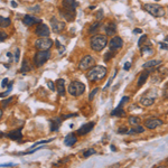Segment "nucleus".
Returning a JSON list of instances; mask_svg holds the SVG:
<instances>
[{"label": "nucleus", "mask_w": 168, "mask_h": 168, "mask_svg": "<svg viewBox=\"0 0 168 168\" xmlns=\"http://www.w3.org/2000/svg\"><path fill=\"white\" fill-rule=\"evenodd\" d=\"M76 6H78L76 0H63L62 7L59 8L61 17H63L66 22H73L76 15V11H75Z\"/></svg>", "instance_id": "1"}, {"label": "nucleus", "mask_w": 168, "mask_h": 168, "mask_svg": "<svg viewBox=\"0 0 168 168\" xmlns=\"http://www.w3.org/2000/svg\"><path fill=\"white\" fill-rule=\"evenodd\" d=\"M106 75V67H104V66H101V65H97V66H93L92 69H90L87 71L86 78L90 82L94 83V82L103 80Z\"/></svg>", "instance_id": "2"}, {"label": "nucleus", "mask_w": 168, "mask_h": 168, "mask_svg": "<svg viewBox=\"0 0 168 168\" xmlns=\"http://www.w3.org/2000/svg\"><path fill=\"white\" fill-rule=\"evenodd\" d=\"M106 45H108L106 35H93L90 39V46L94 52H101Z\"/></svg>", "instance_id": "3"}, {"label": "nucleus", "mask_w": 168, "mask_h": 168, "mask_svg": "<svg viewBox=\"0 0 168 168\" xmlns=\"http://www.w3.org/2000/svg\"><path fill=\"white\" fill-rule=\"evenodd\" d=\"M143 9L154 17H164L165 16V9L156 3H146L143 6Z\"/></svg>", "instance_id": "4"}, {"label": "nucleus", "mask_w": 168, "mask_h": 168, "mask_svg": "<svg viewBox=\"0 0 168 168\" xmlns=\"http://www.w3.org/2000/svg\"><path fill=\"white\" fill-rule=\"evenodd\" d=\"M50 58V50H38L34 56V64L36 67H41Z\"/></svg>", "instance_id": "5"}, {"label": "nucleus", "mask_w": 168, "mask_h": 168, "mask_svg": "<svg viewBox=\"0 0 168 168\" xmlns=\"http://www.w3.org/2000/svg\"><path fill=\"white\" fill-rule=\"evenodd\" d=\"M85 91V85L80 81H73L70 83L69 86V93L73 97H78L82 95Z\"/></svg>", "instance_id": "6"}, {"label": "nucleus", "mask_w": 168, "mask_h": 168, "mask_svg": "<svg viewBox=\"0 0 168 168\" xmlns=\"http://www.w3.org/2000/svg\"><path fill=\"white\" fill-rule=\"evenodd\" d=\"M54 42L48 37H39L35 41V47L38 50H50L53 46Z\"/></svg>", "instance_id": "7"}, {"label": "nucleus", "mask_w": 168, "mask_h": 168, "mask_svg": "<svg viewBox=\"0 0 168 168\" xmlns=\"http://www.w3.org/2000/svg\"><path fill=\"white\" fill-rule=\"evenodd\" d=\"M95 63V59H94L93 56L91 55H85L82 57V59L78 63V69L82 70V71H85V70H90L92 66L94 65Z\"/></svg>", "instance_id": "8"}, {"label": "nucleus", "mask_w": 168, "mask_h": 168, "mask_svg": "<svg viewBox=\"0 0 168 168\" xmlns=\"http://www.w3.org/2000/svg\"><path fill=\"white\" fill-rule=\"evenodd\" d=\"M50 22L52 30H53V33H55V34H58V33H61V31H63L65 29V22L59 20L56 16H53V17L50 18Z\"/></svg>", "instance_id": "9"}, {"label": "nucleus", "mask_w": 168, "mask_h": 168, "mask_svg": "<svg viewBox=\"0 0 168 168\" xmlns=\"http://www.w3.org/2000/svg\"><path fill=\"white\" fill-rule=\"evenodd\" d=\"M35 34L37 35L38 37H48L50 35V30L46 24L38 22V25L35 28Z\"/></svg>", "instance_id": "10"}, {"label": "nucleus", "mask_w": 168, "mask_h": 168, "mask_svg": "<svg viewBox=\"0 0 168 168\" xmlns=\"http://www.w3.org/2000/svg\"><path fill=\"white\" fill-rule=\"evenodd\" d=\"M162 125V121L160 119H157V118H150V119H147L145 121V127L149 130H154L156 128H158L159 126Z\"/></svg>", "instance_id": "11"}, {"label": "nucleus", "mask_w": 168, "mask_h": 168, "mask_svg": "<svg viewBox=\"0 0 168 168\" xmlns=\"http://www.w3.org/2000/svg\"><path fill=\"white\" fill-rule=\"evenodd\" d=\"M122 45H123V41L119 36H113L109 42V48L111 50H119V48L122 47Z\"/></svg>", "instance_id": "12"}, {"label": "nucleus", "mask_w": 168, "mask_h": 168, "mask_svg": "<svg viewBox=\"0 0 168 168\" xmlns=\"http://www.w3.org/2000/svg\"><path fill=\"white\" fill-rule=\"evenodd\" d=\"M94 122H87L85 125H83L81 128H78V136H84V134H87L90 131H92V129L94 128Z\"/></svg>", "instance_id": "13"}, {"label": "nucleus", "mask_w": 168, "mask_h": 168, "mask_svg": "<svg viewBox=\"0 0 168 168\" xmlns=\"http://www.w3.org/2000/svg\"><path fill=\"white\" fill-rule=\"evenodd\" d=\"M22 128H18V129H16V130H13L11 132L7 134V137L10 138L11 140H16V141H19V140L22 139Z\"/></svg>", "instance_id": "14"}, {"label": "nucleus", "mask_w": 168, "mask_h": 168, "mask_svg": "<svg viewBox=\"0 0 168 168\" xmlns=\"http://www.w3.org/2000/svg\"><path fill=\"white\" fill-rule=\"evenodd\" d=\"M104 31H106V36H113L115 34V31H117V25L114 22H109L104 26Z\"/></svg>", "instance_id": "15"}, {"label": "nucleus", "mask_w": 168, "mask_h": 168, "mask_svg": "<svg viewBox=\"0 0 168 168\" xmlns=\"http://www.w3.org/2000/svg\"><path fill=\"white\" fill-rule=\"evenodd\" d=\"M76 141H78V137H76L73 132L67 134L65 137V139H64V143H65V146H67V147H72L73 145L76 143Z\"/></svg>", "instance_id": "16"}, {"label": "nucleus", "mask_w": 168, "mask_h": 168, "mask_svg": "<svg viewBox=\"0 0 168 168\" xmlns=\"http://www.w3.org/2000/svg\"><path fill=\"white\" fill-rule=\"evenodd\" d=\"M50 131H58L59 129V126L62 125V119L61 118H53L50 120Z\"/></svg>", "instance_id": "17"}, {"label": "nucleus", "mask_w": 168, "mask_h": 168, "mask_svg": "<svg viewBox=\"0 0 168 168\" xmlns=\"http://www.w3.org/2000/svg\"><path fill=\"white\" fill-rule=\"evenodd\" d=\"M65 81L63 78H58L56 81V87H57V91H58V94L61 97H64L65 95Z\"/></svg>", "instance_id": "18"}, {"label": "nucleus", "mask_w": 168, "mask_h": 168, "mask_svg": "<svg viewBox=\"0 0 168 168\" xmlns=\"http://www.w3.org/2000/svg\"><path fill=\"white\" fill-rule=\"evenodd\" d=\"M22 22H24V25L26 26H31V25H34V24H36V22H39L37 18H35L34 16L26 15L25 17H24V19H22Z\"/></svg>", "instance_id": "19"}, {"label": "nucleus", "mask_w": 168, "mask_h": 168, "mask_svg": "<svg viewBox=\"0 0 168 168\" xmlns=\"http://www.w3.org/2000/svg\"><path fill=\"white\" fill-rule=\"evenodd\" d=\"M162 64V61L160 59H149L148 62H146L142 65L143 69H154L155 66H158Z\"/></svg>", "instance_id": "20"}, {"label": "nucleus", "mask_w": 168, "mask_h": 168, "mask_svg": "<svg viewBox=\"0 0 168 168\" xmlns=\"http://www.w3.org/2000/svg\"><path fill=\"white\" fill-rule=\"evenodd\" d=\"M149 71H145L142 72L141 74H140L139 78H138V81H137V85L138 86H141V85H143L145 84V82L147 81V78H148V76H149Z\"/></svg>", "instance_id": "21"}, {"label": "nucleus", "mask_w": 168, "mask_h": 168, "mask_svg": "<svg viewBox=\"0 0 168 168\" xmlns=\"http://www.w3.org/2000/svg\"><path fill=\"white\" fill-rule=\"evenodd\" d=\"M154 102H155V98H148V97H143L140 99V104H142L143 106H153Z\"/></svg>", "instance_id": "22"}, {"label": "nucleus", "mask_w": 168, "mask_h": 168, "mask_svg": "<svg viewBox=\"0 0 168 168\" xmlns=\"http://www.w3.org/2000/svg\"><path fill=\"white\" fill-rule=\"evenodd\" d=\"M140 53L142 56H149V55H153L154 54V50L151 46H143L140 50Z\"/></svg>", "instance_id": "23"}, {"label": "nucleus", "mask_w": 168, "mask_h": 168, "mask_svg": "<svg viewBox=\"0 0 168 168\" xmlns=\"http://www.w3.org/2000/svg\"><path fill=\"white\" fill-rule=\"evenodd\" d=\"M125 114H126L125 110L122 109V108H120V106H117V108L111 112L112 117H123Z\"/></svg>", "instance_id": "24"}, {"label": "nucleus", "mask_w": 168, "mask_h": 168, "mask_svg": "<svg viewBox=\"0 0 168 168\" xmlns=\"http://www.w3.org/2000/svg\"><path fill=\"white\" fill-rule=\"evenodd\" d=\"M10 24H11V20L9 18H5L2 16H0V27L6 28L8 26H10Z\"/></svg>", "instance_id": "25"}, {"label": "nucleus", "mask_w": 168, "mask_h": 168, "mask_svg": "<svg viewBox=\"0 0 168 168\" xmlns=\"http://www.w3.org/2000/svg\"><path fill=\"white\" fill-rule=\"evenodd\" d=\"M100 25H101V24H100L99 22H93V24H92V25H91L90 27H89V29H87V33H89V34H92V35H93L94 33H97V30L99 29Z\"/></svg>", "instance_id": "26"}, {"label": "nucleus", "mask_w": 168, "mask_h": 168, "mask_svg": "<svg viewBox=\"0 0 168 168\" xmlns=\"http://www.w3.org/2000/svg\"><path fill=\"white\" fill-rule=\"evenodd\" d=\"M128 122H129V123H130L132 127H134V126L140 125V119L138 118V117H134V115H132V117H130V118L128 119Z\"/></svg>", "instance_id": "27"}, {"label": "nucleus", "mask_w": 168, "mask_h": 168, "mask_svg": "<svg viewBox=\"0 0 168 168\" xmlns=\"http://www.w3.org/2000/svg\"><path fill=\"white\" fill-rule=\"evenodd\" d=\"M31 67L30 65L28 64V61L27 59H24V62H22V69H20V73H26V72L30 71Z\"/></svg>", "instance_id": "28"}, {"label": "nucleus", "mask_w": 168, "mask_h": 168, "mask_svg": "<svg viewBox=\"0 0 168 168\" xmlns=\"http://www.w3.org/2000/svg\"><path fill=\"white\" fill-rule=\"evenodd\" d=\"M94 154H97V151L91 148V149H87V150H85V151H84V153H83V157H84V158H87V157H90V156L94 155Z\"/></svg>", "instance_id": "29"}, {"label": "nucleus", "mask_w": 168, "mask_h": 168, "mask_svg": "<svg viewBox=\"0 0 168 168\" xmlns=\"http://www.w3.org/2000/svg\"><path fill=\"white\" fill-rule=\"evenodd\" d=\"M113 52H114V50H110L108 53H106V55H104V57H103V58H104V62H108V61H110V59H111L112 57L114 56V53H113Z\"/></svg>", "instance_id": "30"}, {"label": "nucleus", "mask_w": 168, "mask_h": 168, "mask_svg": "<svg viewBox=\"0 0 168 168\" xmlns=\"http://www.w3.org/2000/svg\"><path fill=\"white\" fill-rule=\"evenodd\" d=\"M134 134H142L143 131H145V128L142 127V126H140V125H138V126H134Z\"/></svg>", "instance_id": "31"}, {"label": "nucleus", "mask_w": 168, "mask_h": 168, "mask_svg": "<svg viewBox=\"0 0 168 168\" xmlns=\"http://www.w3.org/2000/svg\"><path fill=\"white\" fill-rule=\"evenodd\" d=\"M13 101H14V97H10V98H8V99L3 100V101H2V106H3V108H6V106H9Z\"/></svg>", "instance_id": "32"}, {"label": "nucleus", "mask_w": 168, "mask_h": 168, "mask_svg": "<svg viewBox=\"0 0 168 168\" xmlns=\"http://www.w3.org/2000/svg\"><path fill=\"white\" fill-rule=\"evenodd\" d=\"M99 92V87H94L93 90H92V92L90 93V97H89V100L90 101H92V100L94 99V97H95V94Z\"/></svg>", "instance_id": "33"}, {"label": "nucleus", "mask_w": 168, "mask_h": 168, "mask_svg": "<svg viewBox=\"0 0 168 168\" xmlns=\"http://www.w3.org/2000/svg\"><path fill=\"white\" fill-rule=\"evenodd\" d=\"M162 97L165 98V99L168 98V83H166L164 89H162Z\"/></svg>", "instance_id": "34"}, {"label": "nucleus", "mask_w": 168, "mask_h": 168, "mask_svg": "<svg viewBox=\"0 0 168 168\" xmlns=\"http://www.w3.org/2000/svg\"><path fill=\"white\" fill-rule=\"evenodd\" d=\"M95 17H97L98 20H102L103 19V10L102 9H99L95 14Z\"/></svg>", "instance_id": "35"}, {"label": "nucleus", "mask_w": 168, "mask_h": 168, "mask_svg": "<svg viewBox=\"0 0 168 168\" xmlns=\"http://www.w3.org/2000/svg\"><path fill=\"white\" fill-rule=\"evenodd\" d=\"M146 41H147V35H142V36L139 38V42H138V46L140 47Z\"/></svg>", "instance_id": "36"}, {"label": "nucleus", "mask_w": 168, "mask_h": 168, "mask_svg": "<svg viewBox=\"0 0 168 168\" xmlns=\"http://www.w3.org/2000/svg\"><path fill=\"white\" fill-rule=\"evenodd\" d=\"M7 37H8L7 33H5V31H2V30H0V43L5 41V39H6Z\"/></svg>", "instance_id": "37"}, {"label": "nucleus", "mask_w": 168, "mask_h": 168, "mask_svg": "<svg viewBox=\"0 0 168 168\" xmlns=\"http://www.w3.org/2000/svg\"><path fill=\"white\" fill-rule=\"evenodd\" d=\"M128 101H129V98H128V97H123V98L121 99V101H120V103H119V106H118L122 108V106H123V104H125L126 102H128Z\"/></svg>", "instance_id": "38"}, {"label": "nucleus", "mask_w": 168, "mask_h": 168, "mask_svg": "<svg viewBox=\"0 0 168 168\" xmlns=\"http://www.w3.org/2000/svg\"><path fill=\"white\" fill-rule=\"evenodd\" d=\"M118 134H128V129L126 127L120 128V129L118 130Z\"/></svg>", "instance_id": "39"}, {"label": "nucleus", "mask_w": 168, "mask_h": 168, "mask_svg": "<svg viewBox=\"0 0 168 168\" xmlns=\"http://www.w3.org/2000/svg\"><path fill=\"white\" fill-rule=\"evenodd\" d=\"M47 86L50 87V90H52V91H55V84H54V82H50V81H48L47 82Z\"/></svg>", "instance_id": "40"}, {"label": "nucleus", "mask_w": 168, "mask_h": 168, "mask_svg": "<svg viewBox=\"0 0 168 168\" xmlns=\"http://www.w3.org/2000/svg\"><path fill=\"white\" fill-rule=\"evenodd\" d=\"M19 55H20V50H19V48H17V50H16V53H15V59H14L16 63L19 61Z\"/></svg>", "instance_id": "41"}, {"label": "nucleus", "mask_w": 168, "mask_h": 168, "mask_svg": "<svg viewBox=\"0 0 168 168\" xmlns=\"http://www.w3.org/2000/svg\"><path fill=\"white\" fill-rule=\"evenodd\" d=\"M159 47L162 48V50H168V43H164V42H160L159 43Z\"/></svg>", "instance_id": "42"}, {"label": "nucleus", "mask_w": 168, "mask_h": 168, "mask_svg": "<svg viewBox=\"0 0 168 168\" xmlns=\"http://www.w3.org/2000/svg\"><path fill=\"white\" fill-rule=\"evenodd\" d=\"M11 89L13 87H8V90L6 91V92H3V93H0V98H5V97H7V94L9 93L10 91H11Z\"/></svg>", "instance_id": "43"}, {"label": "nucleus", "mask_w": 168, "mask_h": 168, "mask_svg": "<svg viewBox=\"0 0 168 168\" xmlns=\"http://www.w3.org/2000/svg\"><path fill=\"white\" fill-rule=\"evenodd\" d=\"M78 113H72V114H66V115H63L62 119H67V118H72V117H76Z\"/></svg>", "instance_id": "44"}, {"label": "nucleus", "mask_w": 168, "mask_h": 168, "mask_svg": "<svg viewBox=\"0 0 168 168\" xmlns=\"http://www.w3.org/2000/svg\"><path fill=\"white\" fill-rule=\"evenodd\" d=\"M11 166H15V164H13V162H9V164H1L0 167H11Z\"/></svg>", "instance_id": "45"}, {"label": "nucleus", "mask_w": 168, "mask_h": 168, "mask_svg": "<svg viewBox=\"0 0 168 168\" xmlns=\"http://www.w3.org/2000/svg\"><path fill=\"white\" fill-rule=\"evenodd\" d=\"M130 66H131V63L130 62H127V63H126V64H125V67H123V69H125V71H129Z\"/></svg>", "instance_id": "46"}, {"label": "nucleus", "mask_w": 168, "mask_h": 168, "mask_svg": "<svg viewBox=\"0 0 168 168\" xmlns=\"http://www.w3.org/2000/svg\"><path fill=\"white\" fill-rule=\"evenodd\" d=\"M7 84H8V78H3L2 83H1V87H6Z\"/></svg>", "instance_id": "47"}, {"label": "nucleus", "mask_w": 168, "mask_h": 168, "mask_svg": "<svg viewBox=\"0 0 168 168\" xmlns=\"http://www.w3.org/2000/svg\"><path fill=\"white\" fill-rule=\"evenodd\" d=\"M134 34H140V33H142V30H141V29H139V28H134Z\"/></svg>", "instance_id": "48"}, {"label": "nucleus", "mask_w": 168, "mask_h": 168, "mask_svg": "<svg viewBox=\"0 0 168 168\" xmlns=\"http://www.w3.org/2000/svg\"><path fill=\"white\" fill-rule=\"evenodd\" d=\"M11 6L16 8V7H17V2H15V1H11Z\"/></svg>", "instance_id": "49"}, {"label": "nucleus", "mask_w": 168, "mask_h": 168, "mask_svg": "<svg viewBox=\"0 0 168 168\" xmlns=\"http://www.w3.org/2000/svg\"><path fill=\"white\" fill-rule=\"evenodd\" d=\"M5 136H6V134H3L2 131H0V138H3V137H5Z\"/></svg>", "instance_id": "50"}, {"label": "nucleus", "mask_w": 168, "mask_h": 168, "mask_svg": "<svg viewBox=\"0 0 168 168\" xmlns=\"http://www.w3.org/2000/svg\"><path fill=\"white\" fill-rule=\"evenodd\" d=\"M1 118H2V110L0 109V120H1Z\"/></svg>", "instance_id": "51"}, {"label": "nucleus", "mask_w": 168, "mask_h": 168, "mask_svg": "<svg viewBox=\"0 0 168 168\" xmlns=\"http://www.w3.org/2000/svg\"><path fill=\"white\" fill-rule=\"evenodd\" d=\"M7 56H8V57H11L13 55H11V53H7Z\"/></svg>", "instance_id": "52"}, {"label": "nucleus", "mask_w": 168, "mask_h": 168, "mask_svg": "<svg viewBox=\"0 0 168 168\" xmlns=\"http://www.w3.org/2000/svg\"><path fill=\"white\" fill-rule=\"evenodd\" d=\"M111 149L113 150V151H115V147L114 146H111Z\"/></svg>", "instance_id": "53"}, {"label": "nucleus", "mask_w": 168, "mask_h": 168, "mask_svg": "<svg viewBox=\"0 0 168 168\" xmlns=\"http://www.w3.org/2000/svg\"><path fill=\"white\" fill-rule=\"evenodd\" d=\"M165 42H166V43H168V37L165 38Z\"/></svg>", "instance_id": "54"}, {"label": "nucleus", "mask_w": 168, "mask_h": 168, "mask_svg": "<svg viewBox=\"0 0 168 168\" xmlns=\"http://www.w3.org/2000/svg\"><path fill=\"white\" fill-rule=\"evenodd\" d=\"M155 1H159V0H155Z\"/></svg>", "instance_id": "55"}]
</instances>
